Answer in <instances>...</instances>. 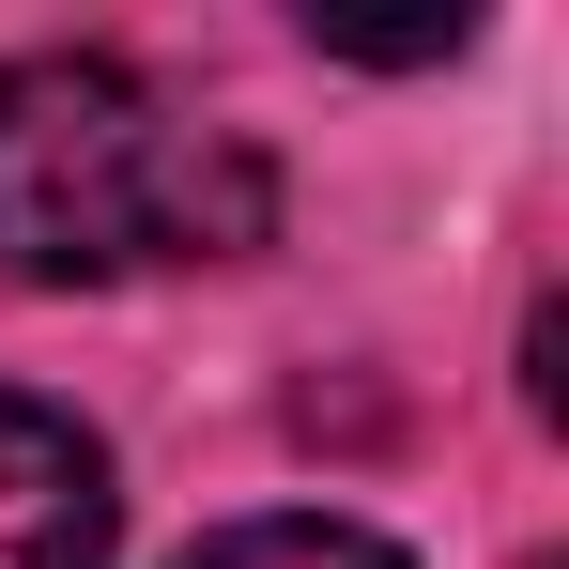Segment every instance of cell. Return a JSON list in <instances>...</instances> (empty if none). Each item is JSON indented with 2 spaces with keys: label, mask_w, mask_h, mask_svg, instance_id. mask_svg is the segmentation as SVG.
Instances as JSON below:
<instances>
[{
  "label": "cell",
  "mask_w": 569,
  "mask_h": 569,
  "mask_svg": "<svg viewBox=\"0 0 569 569\" xmlns=\"http://www.w3.org/2000/svg\"><path fill=\"white\" fill-rule=\"evenodd\" d=\"M278 170L186 123L108 47H31L0 62V262L16 278H139V262H231L262 247Z\"/></svg>",
  "instance_id": "6da1fadb"
},
{
  "label": "cell",
  "mask_w": 569,
  "mask_h": 569,
  "mask_svg": "<svg viewBox=\"0 0 569 569\" xmlns=\"http://www.w3.org/2000/svg\"><path fill=\"white\" fill-rule=\"evenodd\" d=\"M108 539H123L108 447L62 400H16L0 385V569H108Z\"/></svg>",
  "instance_id": "7a4b0ae2"
},
{
  "label": "cell",
  "mask_w": 569,
  "mask_h": 569,
  "mask_svg": "<svg viewBox=\"0 0 569 569\" xmlns=\"http://www.w3.org/2000/svg\"><path fill=\"white\" fill-rule=\"evenodd\" d=\"M186 569H416V555H385L370 523H323V508H262V523H216Z\"/></svg>",
  "instance_id": "3957f363"
}]
</instances>
